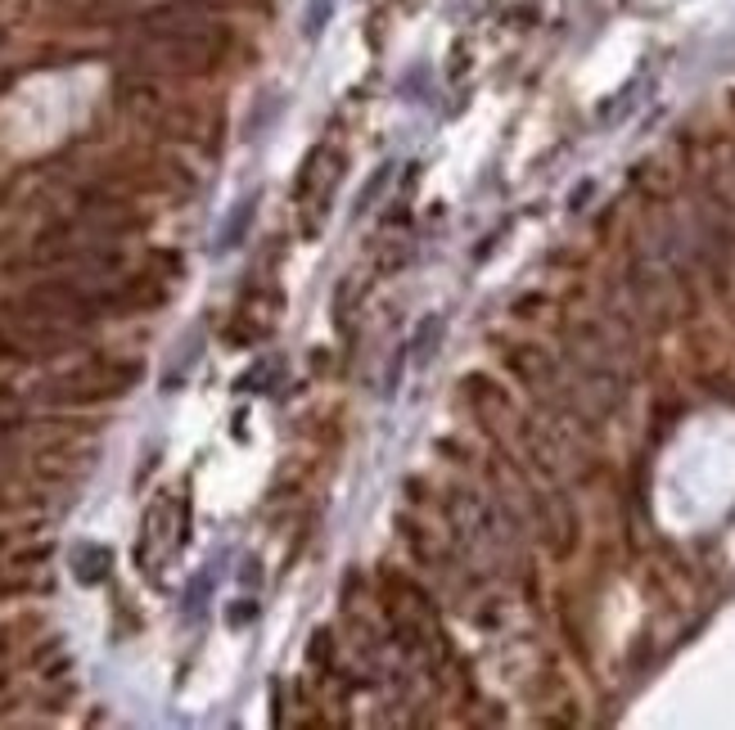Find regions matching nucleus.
Masks as SVG:
<instances>
[{"label": "nucleus", "mask_w": 735, "mask_h": 730, "mask_svg": "<svg viewBox=\"0 0 735 730\" xmlns=\"http://www.w3.org/2000/svg\"><path fill=\"white\" fill-rule=\"evenodd\" d=\"M249 222H253V199H244V203L235 207V217L222 226V249H231V243H239V235L249 230Z\"/></svg>", "instance_id": "1"}, {"label": "nucleus", "mask_w": 735, "mask_h": 730, "mask_svg": "<svg viewBox=\"0 0 735 730\" xmlns=\"http://www.w3.org/2000/svg\"><path fill=\"white\" fill-rule=\"evenodd\" d=\"M109 568V551H77V577L82 582H100Z\"/></svg>", "instance_id": "2"}, {"label": "nucleus", "mask_w": 735, "mask_h": 730, "mask_svg": "<svg viewBox=\"0 0 735 730\" xmlns=\"http://www.w3.org/2000/svg\"><path fill=\"white\" fill-rule=\"evenodd\" d=\"M438 333H443V320H438V316H434V320H424V339L415 333V361H420V365H424L428 356H434V348H428V343H434Z\"/></svg>", "instance_id": "3"}, {"label": "nucleus", "mask_w": 735, "mask_h": 730, "mask_svg": "<svg viewBox=\"0 0 735 730\" xmlns=\"http://www.w3.org/2000/svg\"><path fill=\"white\" fill-rule=\"evenodd\" d=\"M325 14H329V0H316V10L308 14V33H321V23H325Z\"/></svg>", "instance_id": "4"}]
</instances>
